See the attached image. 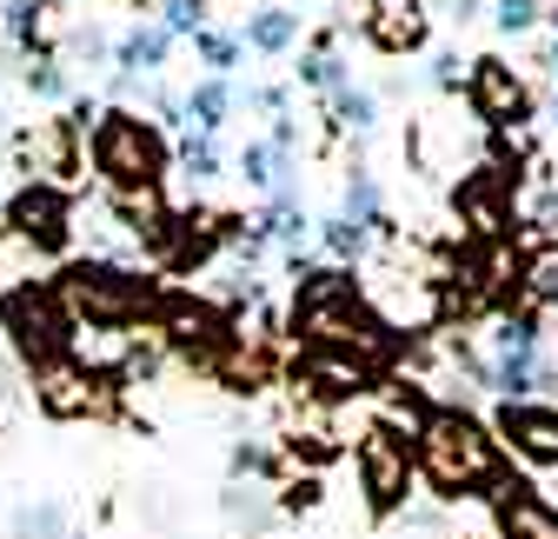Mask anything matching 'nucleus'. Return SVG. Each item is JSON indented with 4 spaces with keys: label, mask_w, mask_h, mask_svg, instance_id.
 <instances>
[{
    "label": "nucleus",
    "mask_w": 558,
    "mask_h": 539,
    "mask_svg": "<svg viewBox=\"0 0 558 539\" xmlns=\"http://www.w3.org/2000/svg\"><path fill=\"white\" fill-rule=\"evenodd\" d=\"M40 407L53 420H74V414H113V380L94 367H53L40 373Z\"/></svg>",
    "instance_id": "nucleus-9"
},
{
    "label": "nucleus",
    "mask_w": 558,
    "mask_h": 539,
    "mask_svg": "<svg viewBox=\"0 0 558 539\" xmlns=\"http://www.w3.org/2000/svg\"><path fill=\"white\" fill-rule=\"evenodd\" d=\"M538 21V0H499V27L506 34H525Z\"/></svg>",
    "instance_id": "nucleus-21"
},
{
    "label": "nucleus",
    "mask_w": 558,
    "mask_h": 539,
    "mask_svg": "<svg viewBox=\"0 0 558 539\" xmlns=\"http://www.w3.org/2000/svg\"><path fill=\"white\" fill-rule=\"evenodd\" d=\"M499 433L519 459L532 466H558V407H532V399H506Z\"/></svg>",
    "instance_id": "nucleus-10"
},
{
    "label": "nucleus",
    "mask_w": 558,
    "mask_h": 539,
    "mask_svg": "<svg viewBox=\"0 0 558 539\" xmlns=\"http://www.w3.org/2000/svg\"><path fill=\"white\" fill-rule=\"evenodd\" d=\"M160 333H167L173 354H186V360H199V367H220V360L233 354L227 313L206 307V300H193V294H167V300H160Z\"/></svg>",
    "instance_id": "nucleus-6"
},
{
    "label": "nucleus",
    "mask_w": 558,
    "mask_h": 539,
    "mask_svg": "<svg viewBox=\"0 0 558 539\" xmlns=\"http://www.w3.org/2000/svg\"><path fill=\"white\" fill-rule=\"evenodd\" d=\"M74 53H81V60H100V53H107V34H100V27H81V34H74Z\"/></svg>",
    "instance_id": "nucleus-25"
},
{
    "label": "nucleus",
    "mask_w": 558,
    "mask_h": 539,
    "mask_svg": "<svg viewBox=\"0 0 558 539\" xmlns=\"http://www.w3.org/2000/svg\"><path fill=\"white\" fill-rule=\"evenodd\" d=\"M339 107H345V120H353V127H373V100L366 94H345Z\"/></svg>",
    "instance_id": "nucleus-26"
},
{
    "label": "nucleus",
    "mask_w": 558,
    "mask_h": 539,
    "mask_svg": "<svg viewBox=\"0 0 558 539\" xmlns=\"http://www.w3.org/2000/svg\"><path fill=\"white\" fill-rule=\"evenodd\" d=\"M493 513H499L506 539H558V506H545L532 487H499Z\"/></svg>",
    "instance_id": "nucleus-13"
},
{
    "label": "nucleus",
    "mask_w": 558,
    "mask_h": 539,
    "mask_svg": "<svg viewBox=\"0 0 558 539\" xmlns=\"http://www.w3.org/2000/svg\"><path fill=\"white\" fill-rule=\"evenodd\" d=\"M293 333L319 354H353L366 367H379L392 354V326L373 313V300L345 280V274H313L293 294Z\"/></svg>",
    "instance_id": "nucleus-2"
},
{
    "label": "nucleus",
    "mask_w": 558,
    "mask_h": 539,
    "mask_svg": "<svg viewBox=\"0 0 558 539\" xmlns=\"http://www.w3.org/2000/svg\"><path fill=\"white\" fill-rule=\"evenodd\" d=\"M27 87L47 94V100H60V94H66V74H60L53 60H34V67H27Z\"/></svg>",
    "instance_id": "nucleus-20"
},
{
    "label": "nucleus",
    "mask_w": 558,
    "mask_h": 539,
    "mask_svg": "<svg viewBox=\"0 0 558 539\" xmlns=\"http://www.w3.org/2000/svg\"><path fill=\"white\" fill-rule=\"evenodd\" d=\"M186 113L199 120V133H214V127L227 120V87H220V81H206V87H193V100H186Z\"/></svg>",
    "instance_id": "nucleus-18"
},
{
    "label": "nucleus",
    "mask_w": 558,
    "mask_h": 539,
    "mask_svg": "<svg viewBox=\"0 0 558 539\" xmlns=\"http://www.w3.org/2000/svg\"><path fill=\"white\" fill-rule=\"evenodd\" d=\"M60 307L74 313V326H100V333H120V326H140V313H160V294L154 280H140L133 266H113V260H74L66 274L53 280Z\"/></svg>",
    "instance_id": "nucleus-4"
},
{
    "label": "nucleus",
    "mask_w": 558,
    "mask_h": 539,
    "mask_svg": "<svg viewBox=\"0 0 558 539\" xmlns=\"http://www.w3.org/2000/svg\"><path fill=\"white\" fill-rule=\"evenodd\" d=\"M373 40H379L386 53L418 47V40H426V14H418V8H386V14L373 21Z\"/></svg>",
    "instance_id": "nucleus-15"
},
{
    "label": "nucleus",
    "mask_w": 558,
    "mask_h": 539,
    "mask_svg": "<svg viewBox=\"0 0 558 539\" xmlns=\"http://www.w3.org/2000/svg\"><path fill=\"white\" fill-rule=\"evenodd\" d=\"M293 380H300L306 393H319V399H353V393L373 386V367L353 360V354H319V347H306V354L293 360Z\"/></svg>",
    "instance_id": "nucleus-12"
},
{
    "label": "nucleus",
    "mask_w": 558,
    "mask_h": 539,
    "mask_svg": "<svg viewBox=\"0 0 558 539\" xmlns=\"http://www.w3.org/2000/svg\"><path fill=\"white\" fill-rule=\"evenodd\" d=\"M326 240H332L339 253H360V247H366V220H332Z\"/></svg>",
    "instance_id": "nucleus-23"
},
{
    "label": "nucleus",
    "mask_w": 558,
    "mask_h": 539,
    "mask_svg": "<svg viewBox=\"0 0 558 539\" xmlns=\"http://www.w3.org/2000/svg\"><path fill=\"white\" fill-rule=\"evenodd\" d=\"M418 466L439 500H472L485 487L506 480V459H499V440L485 433L472 414H426L418 420Z\"/></svg>",
    "instance_id": "nucleus-3"
},
{
    "label": "nucleus",
    "mask_w": 558,
    "mask_h": 539,
    "mask_svg": "<svg viewBox=\"0 0 558 539\" xmlns=\"http://www.w3.org/2000/svg\"><path fill=\"white\" fill-rule=\"evenodd\" d=\"M472 107L493 127H519L532 113V94H525V81L512 74L506 60H472Z\"/></svg>",
    "instance_id": "nucleus-11"
},
{
    "label": "nucleus",
    "mask_w": 558,
    "mask_h": 539,
    "mask_svg": "<svg viewBox=\"0 0 558 539\" xmlns=\"http://www.w3.org/2000/svg\"><path fill=\"white\" fill-rule=\"evenodd\" d=\"M246 40H253L259 53H279V47L293 40V14H287V8H266V14H253V21H246Z\"/></svg>",
    "instance_id": "nucleus-17"
},
{
    "label": "nucleus",
    "mask_w": 558,
    "mask_h": 539,
    "mask_svg": "<svg viewBox=\"0 0 558 539\" xmlns=\"http://www.w3.org/2000/svg\"><path fill=\"white\" fill-rule=\"evenodd\" d=\"M199 0H167V34H199Z\"/></svg>",
    "instance_id": "nucleus-22"
},
{
    "label": "nucleus",
    "mask_w": 558,
    "mask_h": 539,
    "mask_svg": "<svg viewBox=\"0 0 558 539\" xmlns=\"http://www.w3.org/2000/svg\"><path fill=\"white\" fill-rule=\"evenodd\" d=\"M199 53L214 60V67H233V40L227 34H199Z\"/></svg>",
    "instance_id": "nucleus-24"
},
{
    "label": "nucleus",
    "mask_w": 558,
    "mask_h": 539,
    "mask_svg": "<svg viewBox=\"0 0 558 539\" xmlns=\"http://www.w3.org/2000/svg\"><path fill=\"white\" fill-rule=\"evenodd\" d=\"M0 333H8V347L34 367V373H53L66 367V354H74V313L60 307L53 287H14V294H0Z\"/></svg>",
    "instance_id": "nucleus-5"
},
{
    "label": "nucleus",
    "mask_w": 558,
    "mask_h": 539,
    "mask_svg": "<svg viewBox=\"0 0 558 539\" xmlns=\"http://www.w3.org/2000/svg\"><path fill=\"white\" fill-rule=\"evenodd\" d=\"M14 539H66V513H60L53 500L21 506V513H14Z\"/></svg>",
    "instance_id": "nucleus-16"
},
{
    "label": "nucleus",
    "mask_w": 558,
    "mask_h": 539,
    "mask_svg": "<svg viewBox=\"0 0 558 539\" xmlns=\"http://www.w3.org/2000/svg\"><path fill=\"white\" fill-rule=\"evenodd\" d=\"M160 60H167V27H133L120 40V81L133 74V67H140V74H154Z\"/></svg>",
    "instance_id": "nucleus-14"
},
{
    "label": "nucleus",
    "mask_w": 558,
    "mask_h": 539,
    "mask_svg": "<svg viewBox=\"0 0 558 539\" xmlns=\"http://www.w3.org/2000/svg\"><path fill=\"white\" fill-rule=\"evenodd\" d=\"M0 141H8V113H0Z\"/></svg>",
    "instance_id": "nucleus-27"
},
{
    "label": "nucleus",
    "mask_w": 558,
    "mask_h": 539,
    "mask_svg": "<svg viewBox=\"0 0 558 539\" xmlns=\"http://www.w3.org/2000/svg\"><path fill=\"white\" fill-rule=\"evenodd\" d=\"M87 154H94V173L113 193V207L126 220H154V193L167 180V141H160V127L140 120V113H126V107L94 113Z\"/></svg>",
    "instance_id": "nucleus-1"
},
{
    "label": "nucleus",
    "mask_w": 558,
    "mask_h": 539,
    "mask_svg": "<svg viewBox=\"0 0 558 539\" xmlns=\"http://www.w3.org/2000/svg\"><path fill=\"white\" fill-rule=\"evenodd\" d=\"M186 173H193V180H214V173H220V154H214V141H206V133H199V141H186Z\"/></svg>",
    "instance_id": "nucleus-19"
},
{
    "label": "nucleus",
    "mask_w": 558,
    "mask_h": 539,
    "mask_svg": "<svg viewBox=\"0 0 558 539\" xmlns=\"http://www.w3.org/2000/svg\"><path fill=\"white\" fill-rule=\"evenodd\" d=\"M8 227H14V240H27L34 253H60L66 233H74V207H66V193H60L53 180H34V187H21V193L8 200Z\"/></svg>",
    "instance_id": "nucleus-8"
},
{
    "label": "nucleus",
    "mask_w": 558,
    "mask_h": 539,
    "mask_svg": "<svg viewBox=\"0 0 558 539\" xmlns=\"http://www.w3.org/2000/svg\"><path fill=\"white\" fill-rule=\"evenodd\" d=\"M360 487H366V506H373V513H392V506H405V493H412V446H405L386 420H373V427L360 433Z\"/></svg>",
    "instance_id": "nucleus-7"
}]
</instances>
